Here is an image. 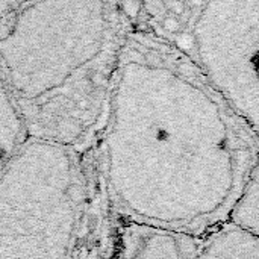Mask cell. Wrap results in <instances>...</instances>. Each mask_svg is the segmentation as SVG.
<instances>
[{
  "mask_svg": "<svg viewBox=\"0 0 259 259\" xmlns=\"http://www.w3.org/2000/svg\"><path fill=\"white\" fill-rule=\"evenodd\" d=\"M259 167L249 178L243 193L234 203L229 215L228 223L232 226L259 237Z\"/></svg>",
  "mask_w": 259,
  "mask_h": 259,
  "instance_id": "ba28073f",
  "label": "cell"
},
{
  "mask_svg": "<svg viewBox=\"0 0 259 259\" xmlns=\"http://www.w3.org/2000/svg\"><path fill=\"white\" fill-rule=\"evenodd\" d=\"M88 209L82 155L29 138L0 170V259H82Z\"/></svg>",
  "mask_w": 259,
  "mask_h": 259,
  "instance_id": "3957f363",
  "label": "cell"
},
{
  "mask_svg": "<svg viewBox=\"0 0 259 259\" xmlns=\"http://www.w3.org/2000/svg\"><path fill=\"white\" fill-rule=\"evenodd\" d=\"M197 259H259V237L225 222L199 238Z\"/></svg>",
  "mask_w": 259,
  "mask_h": 259,
  "instance_id": "8992f818",
  "label": "cell"
},
{
  "mask_svg": "<svg viewBox=\"0 0 259 259\" xmlns=\"http://www.w3.org/2000/svg\"><path fill=\"white\" fill-rule=\"evenodd\" d=\"M132 27L120 2H21L0 29V73L29 138L93 146Z\"/></svg>",
  "mask_w": 259,
  "mask_h": 259,
  "instance_id": "7a4b0ae2",
  "label": "cell"
},
{
  "mask_svg": "<svg viewBox=\"0 0 259 259\" xmlns=\"http://www.w3.org/2000/svg\"><path fill=\"white\" fill-rule=\"evenodd\" d=\"M111 209L196 238L228 220L258 168V132L173 44L134 26L102 126Z\"/></svg>",
  "mask_w": 259,
  "mask_h": 259,
  "instance_id": "6da1fadb",
  "label": "cell"
},
{
  "mask_svg": "<svg viewBox=\"0 0 259 259\" xmlns=\"http://www.w3.org/2000/svg\"><path fill=\"white\" fill-rule=\"evenodd\" d=\"M199 238L167 229L123 223L112 259H197Z\"/></svg>",
  "mask_w": 259,
  "mask_h": 259,
  "instance_id": "5b68a950",
  "label": "cell"
},
{
  "mask_svg": "<svg viewBox=\"0 0 259 259\" xmlns=\"http://www.w3.org/2000/svg\"><path fill=\"white\" fill-rule=\"evenodd\" d=\"M21 2H0V29L9 21V18L18 11Z\"/></svg>",
  "mask_w": 259,
  "mask_h": 259,
  "instance_id": "9c48e42d",
  "label": "cell"
},
{
  "mask_svg": "<svg viewBox=\"0 0 259 259\" xmlns=\"http://www.w3.org/2000/svg\"><path fill=\"white\" fill-rule=\"evenodd\" d=\"M255 132H259V0L194 2L173 44Z\"/></svg>",
  "mask_w": 259,
  "mask_h": 259,
  "instance_id": "277c9868",
  "label": "cell"
},
{
  "mask_svg": "<svg viewBox=\"0 0 259 259\" xmlns=\"http://www.w3.org/2000/svg\"><path fill=\"white\" fill-rule=\"evenodd\" d=\"M27 140L20 111L0 73V170Z\"/></svg>",
  "mask_w": 259,
  "mask_h": 259,
  "instance_id": "52a82bcc",
  "label": "cell"
}]
</instances>
